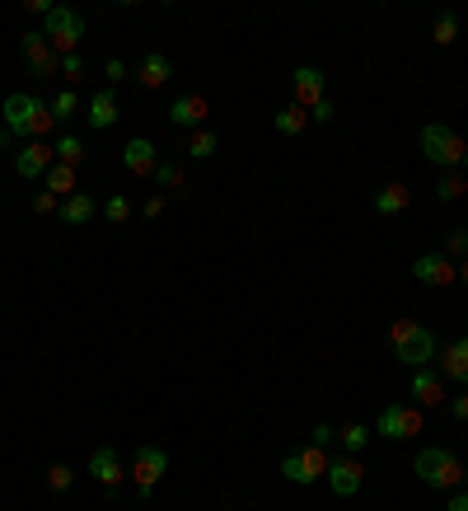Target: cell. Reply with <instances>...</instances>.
Here are the masks:
<instances>
[{
    "mask_svg": "<svg viewBox=\"0 0 468 511\" xmlns=\"http://www.w3.org/2000/svg\"><path fill=\"white\" fill-rule=\"evenodd\" d=\"M389 342H394V357L403 361L408 371H422V366L436 361V334L422 328L417 319H398V324L389 328Z\"/></svg>",
    "mask_w": 468,
    "mask_h": 511,
    "instance_id": "cell-1",
    "label": "cell"
},
{
    "mask_svg": "<svg viewBox=\"0 0 468 511\" xmlns=\"http://www.w3.org/2000/svg\"><path fill=\"white\" fill-rule=\"evenodd\" d=\"M5 127L14 131V137H47V131L57 127L52 118V108L43 104V98H33V94H10L5 98Z\"/></svg>",
    "mask_w": 468,
    "mask_h": 511,
    "instance_id": "cell-2",
    "label": "cell"
},
{
    "mask_svg": "<svg viewBox=\"0 0 468 511\" xmlns=\"http://www.w3.org/2000/svg\"><path fill=\"white\" fill-rule=\"evenodd\" d=\"M417 141H422V155L436 164V169H464L468 164V141L445 122H426Z\"/></svg>",
    "mask_w": 468,
    "mask_h": 511,
    "instance_id": "cell-3",
    "label": "cell"
},
{
    "mask_svg": "<svg viewBox=\"0 0 468 511\" xmlns=\"http://www.w3.org/2000/svg\"><path fill=\"white\" fill-rule=\"evenodd\" d=\"M412 474L426 488H445V492H459V483H464V465L445 446H426L422 455L412 460Z\"/></svg>",
    "mask_w": 468,
    "mask_h": 511,
    "instance_id": "cell-4",
    "label": "cell"
},
{
    "mask_svg": "<svg viewBox=\"0 0 468 511\" xmlns=\"http://www.w3.org/2000/svg\"><path fill=\"white\" fill-rule=\"evenodd\" d=\"M43 38L52 43V52H57V57H71L75 47L85 43V20H80L75 10L57 5L52 14H47V24H43Z\"/></svg>",
    "mask_w": 468,
    "mask_h": 511,
    "instance_id": "cell-5",
    "label": "cell"
},
{
    "mask_svg": "<svg viewBox=\"0 0 468 511\" xmlns=\"http://www.w3.org/2000/svg\"><path fill=\"white\" fill-rule=\"evenodd\" d=\"M169 474V455H164L160 446H136V455H131V479H136V498L150 502L155 498V483Z\"/></svg>",
    "mask_w": 468,
    "mask_h": 511,
    "instance_id": "cell-6",
    "label": "cell"
},
{
    "mask_svg": "<svg viewBox=\"0 0 468 511\" xmlns=\"http://www.w3.org/2000/svg\"><path fill=\"white\" fill-rule=\"evenodd\" d=\"M375 432L389 436V441H408L422 432V408H408V404H389L384 413L375 418Z\"/></svg>",
    "mask_w": 468,
    "mask_h": 511,
    "instance_id": "cell-7",
    "label": "cell"
},
{
    "mask_svg": "<svg viewBox=\"0 0 468 511\" xmlns=\"http://www.w3.org/2000/svg\"><path fill=\"white\" fill-rule=\"evenodd\" d=\"M20 47H24V57H28V75L47 80V75L61 71V57L52 52V43L43 38V28H28L24 38H20Z\"/></svg>",
    "mask_w": 468,
    "mask_h": 511,
    "instance_id": "cell-8",
    "label": "cell"
},
{
    "mask_svg": "<svg viewBox=\"0 0 468 511\" xmlns=\"http://www.w3.org/2000/svg\"><path fill=\"white\" fill-rule=\"evenodd\" d=\"M328 488L338 492V498H356L361 492V483H365V465L356 455H342V460H328Z\"/></svg>",
    "mask_w": 468,
    "mask_h": 511,
    "instance_id": "cell-9",
    "label": "cell"
},
{
    "mask_svg": "<svg viewBox=\"0 0 468 511\" xmlns=\"http://www.w3.org/2000/svg\"><path fill=\"white\" fill-rule=\"evenodd\" d=\"M412 277L422 287H455L459 282V268L445 254H422V258H412Z\"/></svg>",
    "mask_w": 468,
    "mask_h": 511,
    "instance_id": "cell-10",
    "label": "cell"
},
{
    "mask_svg": "<svg viewBox=\"0 0 468 511\" xmlns=\"http://www.w3.org/2000/svg\"><path fill=\"white\" fill-rule=\"evenodd\" d=\"M324 85H328V75L319 71V66H295L291 71V90H295V104L300 108H314V104H324Z\"/></svg>",
    "mask_w": 468,
    "mask_h": 511,
    "instance_id": "cell-11",
    "label": "cell"
},
{
    "mask_svg": "<svg viewBox=\"0 0 468 511\" xmlns=\"http://www.w3.org/2000/svg\"><path fill=\"white\" fill-rule=\"evenodd\" d=\"M85 474L104 483L108 498H117V488H122V460H117V451H113V446H98V451L90 455V469H85Z\"/></svg>",
    "mask_w": 468,
    "mask_h": 511,
    "instance_id": "cell-12",
    "label": "cell"
},
{
    "mask_svg": "<svg viewBox=\"0 0 468 511\" xmlns=\"http://www.w3.org/2000/svg\"><path fill=\"white\" fill-rule=\"evenodd\" d=\"M122 164H127V174H136V178H155L160 155H155V145H150L145 137H131L122 145Z\"/></svg>",
    "mask_w": 468,
    "mask_h": 511,
    "instance_id": "cell-13",
    "label": "cell"
},
{
    "mask_svg": "<svg viewBox=\"0 0 468 511\" xmlns=\"http://www.w3.org/2000/svg\"><path fill=\"white\" fill-rule=\"evenodd\" d=\"M57 164V155L47 151L43 141H24L20 160H14V169H20V178H47V169Z\"/></svg>",
    "mask_w": 468,
    "mask_h": 511,
    "instance_id": "cell-14",
    "label": "cell"
},
{
    "mask_svg": "<svg viewBox=\"0 0 468 511\" xmlns=\"http://www.w3.org/2000/svg\"><path fill=\"white\" fill-rule=\"evenodd\" d=\"M169 122H174V127H188V131H202V122H207V98H202V94L174 98V104H169Z\"/></svg>",
    "mask_w": 468,
    "mask_h": 511,
    "instance_id": "cell-15",
    "label": "cell"
},
{
    "mask_svg": "<svg viewBox=\"0 0 468 511\" xmlns=\"http://www.w3.org/2000/svg\"><path fill=\"white\" fill-rule=\"evenodd\" d=\"M408 389H412V399H422V408H431V404H445V375H441V371H431V366L412 371Z\"/></svg>",
    "mask_w": 468,
    "mask_h": 511,
    "instance_id": "cell-16",
    "label": "cell"
},
{
    "mask_svg": "<svg viewBox=\"0 0 468 511\" xmlns=\"http://www.w3.org/2000/svg\"><path fill=\"white\" fill-rule=\"evenodd\" d=\"M408 202H412L408 184H379L375 188V211H379V216H403Z\"/></svg>",
    "mask_w": 468,
    "mask_h": 511,
    "instance_id": "cell-17",
    "label": "cell"
},
{
    "mask_svg": "<svg viewBox=\"0 0 468 511\" xmlns=\"http://www.w3.org/2000/svg\"><path fill=\"white\" fill-rule=\"evenodd\" d=\"M441 375L468 385V338H455V342H449V348L441 352Z\"/></svg>",
    "mask_w": 468,
    "mask_h": 511,
    "instance_id": "cell-18",
    "label": "cell"
},
{
    "mask_svg": "<svg viewBox=\"0 0 468 511\" xmlns=\"http://www.w3.org/2000/svg\"><path fill=\"white\" fill-rule=\"evenodd\" d=\"M117 122V90H98L94 98H90V127L94 131H104V127H113Z\"/></svg>",
    "mask_w": 468,
    "mask_h": 511,
    "instance_id": "cell-19",
    "label": "cell"
},
{
    "mask_svg": "<svg viewBox=\"0 0 468 511\" xmlns=\"http://www.w3.org/2000/svg\"><path fill=\"white\" fill-rule=\"evenodd\" d=\"M169 75H174V66H169V57H160V52H150L141 66H136V80L145 90H160V85H169Z\"/></svg>",
    "mask_w": 468,
    "mask_h": 511,
    "instance_id": "cell-20",
    "label": "cell"
},
{
    "mask_svg": "<svg viewBox=\"0 0 468 511\" xmlns=\"http://www.w3.org/2000/svg\"><path fill=\"white\" fill-rule=\"evenodd\" d=\"M57 216H61L66 225H85V221H94V216H98V202H94L90 193H75V197H66V202H61Z\"/></svg>",
    "mask_w": 468,
    "mask_h": 511,
    "instance_id": "cell-21",
    "label": "cell"
},
{
    "mask_svg": "<svg viewBox=\"0 0 468 511\" xmlns=\"http://www.w3.org/2000/svg\"><path fill=\"white\" fill-rule=\"evenodd\" d=\"M272 127L281 131V137H300V131L309 127V113L300 108V104H286V108H277V118H272Z\"/></svg>",
    "mask_w": 468,
    "mask_h": 511,
    "instance_id": "cell-22",
    "label": "cell"
},
{
    "mask_svg": "<svg viewBox=\"0 0 468 511\" xmlns=\"http://www.w3.org/2000/svg\"><path fill=\"white\" fill-rule=\"evenodd\" d=\"M47 193L61 197V202H66V197H75V169H71V164H52V169H47Z\"/></svg>",
    "mask_w": 468,
    "mask_h": 511,
    "instance_id": "cell-23",
    "label": "cell"
},
{
    "mask_svg": "<svg viewBox=\"0 0 468 511\" xmlns=\"http://www.w3.org/2000/svg\"><path fill=\"white\" fill-rule=\"evenodd\" d=\"M52 155H57V164H85V141L80 137H57V145H52Z\"/></svg>",
    "mask_w": 468,
    "mask_h": 511,
    "instance_id": "cell-24",
    "label": "cell"
},
{
    "mask_svg": "<svg viewBox=\"0 0 468 511\" xmlns=\"http://www.w3.org/2000/svg\"><path fill=\"white\" fill-rule=\"evenodd\" d=\"M338 441L347 446V455H361L365 446H370V427H365V422H347L338 432Z\"/></svg>",
    "mask_w": 468,
    "mask_h": 511,
    "instance_id": "cell-25",
    "label": "cell"
},
{
    "mask_svg": "<svg viewBox=\"0 0 468 511\" xmlns=\"http://www.w3.org/2000/svg\"><path fill=\"white\" fill-rule=\"evenodd\" d=\"M431 38H436L441 47L455 43V38H459V14H455V10H441V14H436V24H431Z\"/></svg>",
    "mask_w": 468,
    "mask_h": 511,
    "instance_id": "cell-26",
    "label": "cell"
},
{
    "mask_svg": "<svg viewBox=\"0 0 468 511\" xmlns=\"http://www.w3.org/2000/svg\"><path fill=\"white\" fill-rule=\"evenodd\" d=\"M215 151H221V137H215V131H207V127L192 131V141H188V155L192 160H211Z\"/></svg>",
    "mask_w": 468,
    "mask_h": 511,
    "instance_id": "cell-27",
    "label": "cell"
},
{
    "mask_svg": "<svg viewBox=\"0 0 468 511\" xmlns=\"http://www.w3.org/2000/svg\"><path fill=\"white\" fill-rule=\"evenodd\" d=\"M47 108H52L57 122H71L75 108H80V94H75V90H61V94H52V104H47Z\"/></svg>",
    "mask_w": 468,
    "mask_h": 511,
    "instance_id": "cell-28",
    "label": "cell"
},
{
    "mask_svg": "<svg viewBox=\"0 0 468 511\" xmlns=\"http://www.w3.org/2000/svg\"><path fill=\"white\" fill-rule=\"evenodd\" d=\"M464 193H468V178L441 174V184H436V197H441V202H455V197H464Z\"/></svg>",
    "mask_w": 468,
    "mask_h": 511,
    "instance_id": "cell-29",
    "label": "cell"
},
{
    "mask_svg": "<svg viewBox=\"0 0 468 511\" xmlns=\"http://www.w3.org/2000/svg\"><path fill=\"white\" fill-rule=\"evenodd\" d=\"M281 474H286L291 483H300V488H309V483H314V479H309V469H305V460H300V451L281 460Z\"/></svg>",
    "mask_w": 468,
    "mask_h": 511,
    "instance_id": "cell-30",
    "label": "cell"
},
{
    "mask_svg": "<svg viewBox=\"0 0 468 511\" xmlns=\"http://www.w3.org/2000/svg\"><path fill=\"white\" fill-rule=\"evenodd\" d=\"M300 460H305V469H309V479H314V483H319L324 474H328V455H324L319 446H305V451H300Z\"/></svg>",
    "mask_w": 468,
    "mask_h": 511,
    "instance_id": "cell-31",
    "label": "cell"
},
{
    "mask_svg": "<svg viewBox=\"0 0 468 511\" xmlns=\"http://www.w3.org/2000/svg\"><path fill=\"white\" fill-rule=\"evenodd\" d=\"M61 80H66V85H80V80H85V57H80V52L61 57Z\"/></svg>",
    "mask_w": 468,
    "mask_h": 511,
    "instance_id": "cell-32",
    "label": "cell"
},
{
    "mask_svg": "<svg viewBox=\"0 0 468 511\" xmlns=\"http://www.w3.org/2000/svg\"><path fill=\"white\" fill-rule=\"evenodd\" d=\"M71 483H75V469L71 465H52V469H47V488H52V492H66Z\"/></svg>",
    "mask_w": 468,
    "mask_h": 511,
    "instance_id": "cell-33",
    "label": "cell"
},
{
    "mask_svg": "<svg viewBox=\"0 0 468 511\" xmlns=\"http://www.w3.org/2000/svg\"><path fill=\"white\" fill-rule=\"evenodd\" d=\"M98 211H104V216H108L113 225H122V221L131 216V202H127V197H108V202L98 207Z\"/></svg>",
    "mask_w": 468,
    "mask_h": 511,
    "instance_id": "cell-34",
    "label": "cell"
},
{
    "mask_svg": "<svg viewBox=\"0 0 468 511\" xmlns=\"http://www.w3.org/2000/svg\"><path fill=\"white\" fill-rule=\"evenodd\" d=\"M33 211H38V216H57V211H61V197L38 193V197H33Z\"/></svg>",
    "mask_w": 468,
    "mask_h": 511,
    "instance_id": "cell-35",
    "label": "cell"
},
{
    "mask_svg": "<svg viewBox=\"0 0 468 511\" xmlns=\"http://www.w3.org/2000/svg\"><path fill=\"white\" fill-rule=\"evenodd\" d=\"M445 408H449V418H455V422H468V389H459L455 399H445Z\"/></svg>",
    "mask_w": 468,
    "mask_h": 511,
    "instance_id": "cell-36",
    "label": "cell"
},
{
    "mask_svg": "<svg viewBox=\"0 0 468 511\" xmlns=\"http://www.w3.org/2000/svg\"><path fill=\"white\" fill-rule=\"evenodd\" d=\"M155 178H160L164 188H183V169H178V164H160Z\"/></svg>",
    "mask_w": 468,
    "mask_h": 511,
    "instance_id": "cell-37",
    "label": "cell"
},
{
    "mask_svg": "<svg viewBox=\"0 0 468 511\" xmlns=\"http://www.w3.org/2000/svg\"><path fill=\"white\" fill-rule=\"evenodd\" d=\"M332 441H338V432H332V427H324V422H319V427H314V432H309V446H319V451H328Z\"/></svg>",
    "mask_w": 468,
    "mask_h": 511,
    "instance_id": "cell-38",
    "label": "cell"
},
{
    "mask_svg": "<svg viewBox=\"0 0 468 511\" xmlns=\"http://www.w3.org/2000/svg\"><path fill=\"white\" fill-rule=\"evenodd\" d=\"M104 75H108V90H113V85H122V80H127V61H108V66H104Z\"/></svg>",
    "mask_w": 468,
    "mask_h": 511,
    "instance_id": "cell-39",
    "label": "cell"
},
{
    "mask_svg": "<svg viewBox=\"0 0 468 511\" xmlns=\"http://www.w3.org/2000/svg\"><path fill=\"white\" fill-rule=\"evenodd\" d=\"M449 254H468V240H464V230H449V240H445V258Z\"/></svg>",
    "mask_w": 468,
    "mask_h": 511,
    "instance_id": "cell-40",
    "label": "cell"
},
{
    "mask_svg": "<svg viewBox=\"0 0 468 511\" xmlns=\"http://www.w3.org/2000/svg\"><path fill=\"white\" fill-rule=\"evenodd\" d=\"M24 10H28V14H38V20H47V14H52L57 5H52V0H28Z\"/></svg>",
    "mask_w": 468,
    "mask_h": 511,
    "instance_id": "cell-41",
    "label": "cell"
},
{
    "mask_svg": "<svg viewBox=\"0 0 468 511\" xmlns=\"http://www.w3.org/2000/svg\"><path fill=\"white\" fill-rule=\"evenodd\" d=\"M309 118H314V122H332V104H328V98H324V104H314Z\"/></svg>",
    "mask_w": 468,
    "mask_h": 511,
    "instance_id": "cell-42",
    "label": "cell"
},
{
    "mask_svg": "<svg viewBox=\"0 0 468 511\" xmlns=\"http://www.w3.org/2000/svg\"><path fill=\"white\" fill-rule=\"evenodd\" d=\"M141 211H145V216H150V221H160V211H164V197H150V202H145Z\"/></svg>",
    "mask_w": 468,
    "mask_h": 511,
    "instance_id": "cell-43",
    "label": "cell"
},
{
    "mask_svg": "<svg viewBox=\"0 0 468 511\" xmlns=\"http://www.w3.org/2000/svg\"><path fill=\"white\" fill-rule=\"evenodd\" d=\"M445 511H468V492H455V498H449V507Z\"/></svg>",
    "mask_w": 468,
    "mask_h": 511,
    "instance_id": "cell-44",
    "label": "cell"
},
{
    "mask_svg": "<svg viewBox=\"0 0 468 511\" xmlns=\"http://www.w3.org/2000/svg\"><path fill=\"white\" fill-rule=\"evenodd\" d=\"M10 137H14V131H10V127H0V151L10 145Z\"/></svg>",
    "mask_w": 468,
    "mask_h": 511,
    "instance_id": "cell-45",
    "label": "cell"
},
{
    "mask_svg": "<svg viewBox=\"0 0 468 511\" xmlns=\"http://www.w3.org/2000/svg\"><path fill=\"white\" fill-rule=\"evenodd\" d=\"M459 282H464V287H468V258H464V263H459Z\"/></svg>",
    "mask_w": 468,
    "mask_h": 511,
    "instance_id": "cell-46",
    "label": "cell"
},
{
    "mask_svg": "<svg viewBox=\"0 0 468 511\" xmlns=\"http://www.w3.org/2000/svg\"><path fill=\"white\" fill-rule=\"evenodd\" d=\"M464 240H468V230H464Z\"/></svg>",
    "mask_w": 468,
    "mask_h": 511,
    "instance_id": "cell-47",
    "label": "cell"
}]
</instances>
